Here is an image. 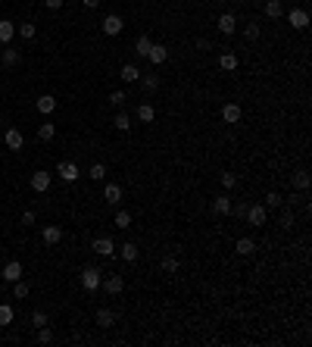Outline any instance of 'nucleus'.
<instances>
[{"instance_id":"nucleus-1","label":"nucleus","mask_w":312,"mask_h":347,"mask_svg":"<svg viewBox=\"0 0 312 347\" xmlns=\"http://www.w3.org/2000/svg\"><path fill=\"white\" fill-rule=\"evenodd\" d=\"M100 285H103V272L97 269V266H88V269L82 272V288L85 291H97Z\"/></svg>"},{"instance_id":"nucleus-2","label":"nucleus","mask_w":312,"mask_h":347,"mask_svg":"<svg viewBox=\"0 0 312 347\" xmlns=\"http://www.w3.org/2000/svg\"><path fill=\"white\" fill-rule=\"evenodd\" d=\"M244 216H247V222H250V225L262 228V225H265V219H269V210H265L262 203H256V206H247V213H244Z\"/></svg>"},{"instance_id":"nucleus-3","label":"nucleus","mask_w":312,"mask_h":347,"mask_svg":"<svg viewBox=\"0 0 312 347\" xmlns=\"http://www.w3.org/2000/svg\"><path fill=\"white\" fill-rule=\"evenodd\" d=\"M56 175H60L63 181H69V184H72L78 175H82V172H78V166L72 163V160H63V163L60 166H56Z\"/></svg>"},{"instance_id":"nucleus-4","label":"nucleus","mask_w":312,"mask_h":347,"mask_svg":"<svg viewBox=\"0 0 312 347\" xmlns=\"http://www.w3.org/2000/svg\"><path fill=\"white\" fill-rule=\"evenodd\" d=\"M50 181H53V175H50V172L38 169V172L31 175V188L38 191V194H44V191H50Z\"/></svg>"},{"instance_id":"nucleus-5","label":"nucleus","mask_w":312,"mask_h":347,"mask_svg":"<svg viewBox=\"0 0 312 347\" xmlns=\"http://www.w3.org/2000/svg\"><path fill=\"white\" fill-rule=\"evenodd\" d=\"M41 238H44V244H47V247H56V244L63 241V228H60V225H44Z\"/></svg>"},{"instance_id":"nucleus-6","label":"nucleus","mask_w":312,"mask_h":347,"mask_svg":"<svg viewBox=\"0 0 312 347\" xmlns=\"http://www.w3.org/2000/svg\"><path fill=\"white\" fill-rule=\"evenodd\" d=\"M287 22H291V25L297 28V31H303L306 25H309V13H306V9H291V13H287Z\"/></svg>"},{"instance_id":"nucleus-7","label":"nucleus","mask_w":312,"mask_h":347,"mask_svg":"<svg viewBox=\"0 0 312 347\" xmlns=\"http://www.w3.org/2000/svg\"><path fill=\"white\" fill-rule=\"evenodd\" d=\"M122 28H125V19L122 16H106L103 19V34H122Z\"/></svg>"},{"instance_id":"nucleus-8","label":"nucleus","mask_w":312,"mask_h":347,"mask_svg":"<svg viewBox=\"0 0 312 347\" xmlns=\"http://www.w3.org/2000/svg\"><path fill=\"white\" fill-rule=\"evenodd\" d=\"M94 253H97V257H112V253H115L112 238H106V235H103V238H94Z\"/></svg>"},{"instance_id":"nucleus-9","label":"nucleus","mask_w":312,"mask_h":347,"mask_svg":"<svg viewBox=\"0 0 312 347\" xmlns=\"http://www.w3.org/2000/svg\"><path fill=\"white\" fill-rule=\"evenodd\" d=\"M147 60L153 63V66H163V63L169 60V47H166V44H153V47H150V53H147Z\"/></svg>"},{"instance_id":"nucleus-10","label":"nucleus","mask_w":312,"mask_h":347,"mask_svg":"<svg viewBox=\"0 0 312 347\" xmlns=\"http://www.w3.org/2000/svg\"><path fill=\"white\" fill-rule=\"evenodd\" d=\"M19 279H22V263H19V260H9V263L3 266V282L13 285V282H19Z\"/></svg>"},{"instance_id":"nucleus-11","label":"nucleus","mask_w":312,"mask_h":347,"mask_svg":"<svg viewBox=\"0 0 312 347\" xmlns=\"http://www.w3.org/2000/svg\"><path fill=\"white\" fill-rule=\"evenodd\" d=\"M240 116H244V110L237 107V103H225L222 107V119L228 122V125H234V122H240Z\"/></svg>"},{"instance_id":"nucleus-12","label":"nucleus","mask_w":312,"mask_h":347,"mask_svg":"<svg viewBox=\"0 0 312 347\" xmlns=\"http://www.w3.org/2000/svg\"><path fill=\"white\" fill-rule=\"evenodd\" d=\"M103 200H106L109 206H119V200H122V188H119V184H106V188H103Z\"/></svg>"},{"instance_id":"nucleus-13","label":"nucleus","mask_w":312,"mask_h":347,"mask_svg":"<svg viewBox=\"0 0 312 347\" xmlns=\"http://www.w3.org/2000/svg\"><path fill=\"white\" fill-rule=\"evenodd\" d=\"M119 75H122V82H128V85H134V82H137V78H141L144 72H141V69H137V63H125Z\"/></svg>"},{"instance_id":"nucleus-14","label":"nucleus","mask_w":312,"mask_h":347,"mask_svg":"<svg viewBox=\"0 0 312 347\" xmlns=\"http://www.w3.org/2000/svg\"><path fill=\"white\" fill-rule=\"evenodd\" d=\"M34 107H38V113H44V116H50V113L56 110V97H50V94H41L38 100H34Z\"/></svg>"},{"instance_id":"nucleus-15","label":"nucleus","mask_w":312,"mask_h":347,"mask_svg":"<svg viewBox=\"0 0 312 347\" xmlns=\"http://www.w3.org/2000/svg\"><path fill=\"white\" fill-rule=\"evenodd\" d=\"M22 144H25V135H22L19 129H6V147L9 150H22Z\"/></svg>"},{"instance_id":"nucleus-16","label":"nucleus","mask_w":312,"mask_h":347,"mask_svg":"<svg viewBox=\"0 0 312 347\" xmlns=\"http://www.w3.org/2000/svg\"><path fill=\"white\" fill-rule=\"evenodd\" d=\"M97 326H100V329H112V326H115V313H112L109 307L97 310Z\"/></svg>"},{"instance_id":"nucleus-17","label":"nucleus","mask_w":312,"mask_h":347,"mask_svg":"<svg viewBox=\"0 0 312 347\" xmlns=\"http://www.w3.org/2000/svg\"><path fill=\"white\" fill-rule=\"evenodd\" d=\"M16 38V25L9 19H0V44H9Z\"/></svg>"},{"instance_id":"nucleus-18","label":"nucleus","mask_w":312,"mask_h":347,"mask_svg":"<svg viewBox=\"0 0 312 347\" xmlns=\"http://www.w3.org/2000/svg\"><path fill=\"white\" fill-rule=\"evenodd\" d=\"M0 63H3V66H19L22 63V53L16 47H6V50H0Z\"/></svg>"},{"instance_id":"nucleus-19","label":"nucleus","mask_w":312,"mask_h":347,"mask_svg":"<svg viewBox=\"0 0 312 347\" xmlns=\"http://www.w3.org/2000/svg\"><path fill=\"white\" fill-rule=\"evenodd\" d=\"M228 210H231V197L228 194H218V197L212 200V213L215 216H228Z\"/></svg>"},{"instance_id":"nucleus-20","label":"nucleus","mask_w":312,"mask_h":347,"mask_svg":"<svg viewBox=\"0 0 312 347\" xmlns=\"http://www.w3.org/2000/svg\"><path fill=\"white\" fill-rule=\"evenodd\" d=\"M234 28H237V19L231 16V13H222V16H218V31H222V34H231Z\"/></svg>"},{"instance_id":"nucleus-21","label":"nucleus","mask_w":312,"mask_h":347,"mask_svg":"<svg viewBox=\"0 0 312 347\" xmlns=\"http://www.w3.org/2000/svg\"><path fill=\"white\" fill-rule=\"evenodd\" d=\"M119 253H122V260H125V263H134L141 250H137V244H134V241H125V244L119 247Z\"/></svg>"},{"instance_id":"nucleus-22","label":"nucleus","mask_w":312,"mask_h":347,"mask_svg":"<svg viewBox=\"0 0 312 347\" xmlns=\"http://www.w3.org/2000/svg\"><path fill=\"white\" fill-rule=\"evenodd\" d=\"M218 69L234 72V69H237V53H218Z\"/></svg>"},{"instance_id":"nucleus-23","label":"nucleus","mask_w":312,"mask_h":347,"mask_svg":"<svg viewBox=\"0 0 312 347\" xmlns=\"http://www.w3.org/2000/svg\"><path fill=\"white\" fill-rule=\"evenodd\" d=\"M103 288H106V294H119L125 288V279H122V275H109V279L103 282Z\"/></svg>"},{"instance_id":"nucleus-24","label":"nucleus","mask_w":312,"mask_h":347,"mask_svg":"<svg viewBox=\"0 0 312 347\" xmlns=\"http://www.w3.org/2000/svg\"><path fill=\"white\" fill-rule=\"evenodd\" d=\"M234 250L240 253V257H250V253L256 250V241H253V238H240L237 244H234Z\"/></svg>"},{"instance_id":"nucleus-25","label":"nucleus","mask_w":312,"mask_h":347,"mask_svg":"<svg viewBox=\"0 0 312 347\" xmlns=\"http://www.w3.org/2000/svg\"><path fill=\"white\" fill-rule=\"evenodd\" d=\"M150 47H153V41H150V34H141V38L134 41V53H137V56H147V53H150Z\"/></svg>"},{"instance_id":"nucleus-26","label":"nucleus","mask_w":312,"mask_h":347,"mask_svg":"<svg viewBox=\"0 0 312 347\" xmlns=\"http://www.w3.org/2000/svg\"><path fill=\"white\" fill-rule=\"evenodd\" d=\"M291 184H294V188H300V191H306L309 188V172L306 169H297L294 178H291Z\"/></svg>"},{"instance_id":"nucleus-27","label":"nucleus","mask_w":312,"mask_h":347,"mask_svg":"<svg viewBox=\"0 0 312 347\" xmlns=\"http://www.w3.org/2000/svg\"><path fill=\"white\" fill-rule=\"evenodd\" d=\"M112 125H115L119 132H128V129H131V116L125 113V110H119V113H115V119H112Z\"/></svg>"},{"instance_id":"nucleus-28","label":"nucleus","mask_w":312,"mask_h":347,"mask_svg":"<svg viewBox=\"0 0 312 347\" xmlns=\"http://www.w3.org/2000/svg\"><path fill=\"white\" fill-rule=\"evenodd\" d=\"M281 13H284L281 0H269V3H265V16L269 19H281Z\"/></svg>"},{"instance_id":"nucleus-29","label":"nucleus","mask_w":312,"mask_h":347,"mask_svg":"<svg viewBox=\"0 0 312 347\" xmlns=\"http://www.w3.org/2000/svg\"><path fill=\"white\" fill-rule=\"evenodd\" d=\"M137 119H141V122H153L156 119V110L150 107V103H141V107H137Z\"/></svg>"},{"instance_id":"nucleus-30","label":"nucleus","mask_w":312,"mask_h":347,"mask_svg":"<svg viewBox=\"0 0 312 347\" xmlns=\"http://www.w3.org/2000/svg\"><path fill=\"white\" fill-rule=\"evenodd\" d=\"M141 82V88L147 91V94H153V91L159 88V75H144V78H137Z\"/></svg>"},{"instance_id":"nucleus-31","label":"nucleus","mask_w":312,"mask_h":347,"mask_svg":"<svg viewBox=\"0 0 312 347\" xmlns=\"http://www.w3.org/2000/svg\"><path fill=\"white\" fill-rule=\"evenodd\" d=\"M53 135H56V125H53V122L38 125V138H41V141H53Z\"/></svg>"},{"instance_id":"nucleus-32","label":"nucleus","mask_w":312,"mask_h":347,"mask_svg":"<svg viewBox=\"0 0 312 347\" xmlns=\"http://www.w3.org/2000/svg\"><path fill=\"white\" fill-rule=\"evenodd\" d=\"M112 222L119 225V228H128V225H131V213H128V210H115V219H112Z\"/></svg>"},{"instance_id":"nucleus-33","label":"nucleus","mask_w":312,"mask_h":347,"mask_svg":"<svg viewBox=\"0 0 312 347\" xmlns=\"http://www.w3.org/2000/svg\"><path fill=\"white\" fill-rule=\"evenodd\" d=\"M13 307H9V304H0V326H9V322H13Z\"/></svg>"},{"instance_id":"nucleus-34","label":"nucleus","mask_w":312,"mask_h":347,"mask_svg":"<svg viewBox=\"0 0 312 347\" xmlns=\"http://www.w3.org/2000/svg\"><path fill=\"white\" fill-rule=\"evenodd\" d=\"M13 297H16V300H25V297H28V285L22 282V279L13 282Z\"/></svg>"},{"instance_id":"nucleus-35","label":"nucleus","mask_w":312,"mask_h":347,"mask_svg":"<svg viewBox=\"0 0 312 347\" xmlns=\"http://www.w3.org/2000/svg\"><path fill=\"white\" fill-rule=\"evenodd\" d=\"M19 34H22L25 41H31L34 34H38V28H34V22H22V25H19Z\"/></svg>"},{"instance_id":"nucleus-36","label":"nucleus","mask_w":312,"mask_h":347,"mask_svg":"<svg viewBox=\"0 0 312 347\" xmlns=\"http://www.w3.org/2000/svg\"><path fill=\"white\" fill-rule=\"evenodd\" d=\"M281 203H284L281 194H278V191H269V197H265V203H262V206H265V210H269V206L275 210V206H281Z\"/></svg>"},{"instance_id":"nucleus-37","label":"nucleus","mask_w":312,"mask_h":347,"mask_svg":"<svg viewBox=\"0 0 312 347\" xmlns=\"http://www.w3.org/2000/svg\"><path fill=\"white\" fill-rule=\"evenodd\" d=\"M88 175L94 178V181H103V178H106V166H103V163H94V166H91V172H88Z\"/></svg>"},{"instance_id":"nucleus-38","label":"nucleus","mask_w":312,"mask_h":347,"mask_svg":"<svg viewBox=\"0 0 312 347\" xmlns=\"http://www.w3.org/2000/svg\"><path fill=\"white\" fill-rule=\"evenodd\" d=\"M125 100H128V97H125V91H112V94H109V103H112L115 110H122Z\"/></svg>"},{"instance_id":"nucleus-39","label":"nucleus","mask_w":312,"mask_h":347,"mask_svg":"<svg viewBox=\"0 0 312 347\" xmlns=\"http://www.w3.org/2000/svg\"><path fill=\"white\" fill-rule=\"evenodd\" d=\"M278 222H281V228H294V210H287V206H284Z\"/></svg>"},{"instance_id":"nucleus-40","label":"nucleus","mask_w":312,"mask_h":347,"mask_svg":"<svg viewBox=\"0 0 312 347\" xmlns=\"http://www.w3.org/2000/svg\"><path fill=\"white\" fill-rule=\"evenodd\" d=\"M163 272L175 275V272H178V260H175V257H166V260H163Z\"/></svg>"},{"instance_id":"nucleus-41","label":"nucleus","mask_w":312,"mask_h":347,"mask_svg":"<svg viewBox=\"0 0 312 347\" xmlns=\"http://www.w3.org/2000/svg\"><path fill=\"white\" fill-rule=\"evenodd\" d=\"M50 341H53V332H50L47 326H41V329H38V344H50Z\"/></svg>"},{"instance_id":"nucleus-42","label":"nucleus","mask_w":312,"mask_h":347,"mask_svg":"<svg viewBox=\"0 0 312 347\" xmlns=\"http://www.w3.org/2000/svg\"><path fill=\"white\" fill-rule=\"evenodd\" d=\"M234 184H237V175H234V172H222V188H234Z\"/></svg>"},{"instance_id":"nucleus-43","label":"nucleus","mask_w":312,"mask_h":347,"mask_svg":"<svg viewBox=\"0 0 312 347\" xmlns=\"http://www.w3.org/2000/svg\"><path fill=\"white\" fill-rule=\"evenodd\" d=\"M31 322H34V329H41V326H47V316L38 310V313H31Z\"/></svg>"},{"instance_id":"nucleus-44","label":"nucleus","mask_w":312,"mask_h":347,"mask_svg":"<svg viewBox=\"0 0 312 347\" xmlns=\"http://www.w3.org/2000/svg\"><path fill=\"white\" fill-rule=\"evenodd\" d=\"M228 213H234V216H240L244 219V213H247V203H231V210Z\"/></svg>"},{"instance_id":"nucleus-45","label":"nucleus","mask_w":312,"mask_h":347,"mask_svg":"<svg viewBox=\"0 0 312 347\" xmlns=\"http://www.w3.org/2000/svg\"><path fill=\"white\" fill-rule=\"evenodd\" d=\"M247 38H250V41L259 38V25H256V22H250V25H247Z\"/></svg>"},{"instance_id":"nucleus-46","label":"nucleus","mask_w":312,"mask_h":347,"mask_svg":"<svg viewBox=\"0 0 312 347\" xmlns=\"http://www.w3.org/2000/svg\"><path fill=\"white\" fill-rule=\"evenodd\" d=\"M22 225H34V213H31V210L22 213Z\"/></svg>"},{"instance_id":"nucleus-47","label":"nucleus","mask_w":312,"mask_h":347,"mask_svg":"<svg viewBox=\"0 0 312 347\" xmlns=\"http://www.w3.org/2000/svg\"><path fill=\"white\" fill-rule=\"evenodd\" d=\"M44 6H47V9H60L63 0H44Z\"/></svg>"},{"instance_id":"nucleus-48","label":"nucleus","mask_w":312,"mask_h":347,"mask_svg":"<svg viewBox=\"0 0 312 347\" xmlns=\"http://www.w3.org/2000/svg\"><path fill=\"white\" fill-rule=\"evenodd\" d=\"M82 3H85L88 9H97V6H100V0H82Z\"/></svg>"},{"instance_id":"nucleus-49","label":"nucleus","mask_w":312,"mask_h":347,"mask_svg":"<svg viewBox=\"0 0 312 347\" xmlns=\"http://www.w3.org/2000/svg\"><path fill=\"white\" fill-rule=\"evenodd\" d=\"M215 3H222V0H215Z\"/></svg>"}]
</instances>
